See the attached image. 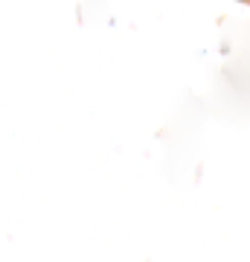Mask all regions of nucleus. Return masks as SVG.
<instances>
[]
</instances>
